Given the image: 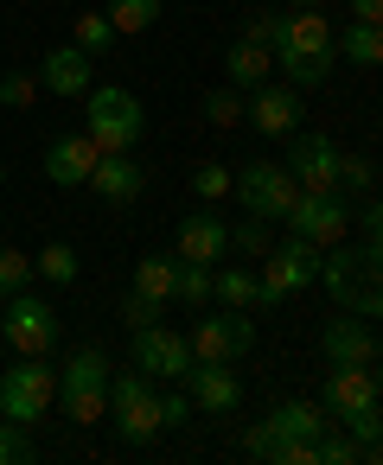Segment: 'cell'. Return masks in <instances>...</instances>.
<instances>
[{
    "label": "cell",
    "mask_w": 383,
    "mask_h": 465,
    "mask_svg": "<svg viewBox=\"0 0 383 465\" xmlns=\"http://www.w3.org/2000/svg\"><path fill=\"white\" fill-rule=\"evenodd\" d=\"M338 64V39L326 26V7H300V14H281V33H275V71L294 84V90H319Z\"/></svg>",
    "instance_id": "1"
},
{
    "label": "cell",
    "mask_w": 383,
    "mask_h": 465,
    "mask_svg": "<svg viewBox=\"0 0 383 465\" xmlns=\"http://www.w3.org/2000/svg\"><path fill=\"white\" fill-rule=\"evenodd\" d=\"M84 134H90L103 153H135V141L147 134L141 96L122 90V84H90V96H84Z\"/></svg>",
    "instance_id": "2"
},
{
    "label": "cell",
    "mask_w": 383,
    "mask_h": 465,
    "mask_svg": "<svg viewBox=\"0 0 383 465\" xmlns=\"http://www.w3.org/2000/svg\"><path fill=\"white\" fill-rule=\"evenodd\" d=\"M109 357L96 351V344H84V351H71L65 357V370H58V401H65V420L71 427H96L103 414H109Z\"/></svg>",
    "instance_id": "3"
},
{
    "label": "cell",
    "mask_w": 383,
    "mask_h": 465,
    "mask_svg": "<svg viewBox=\"0 0 383 465\" xmlns=\"http://www.w3.org/2000/svg\"><path fill=\"white\" fill-rule=\"evenodd\" d=\"M109 414H116V433H122L128 446H154V440L166 433V420H160V389H154V376H141V370L109 376Z\"/></svg>",
    "instance_id": "4"
},
{
    "label": "cell",
    "mask_w": 383,
    "mask_h": 465,
    "mask_svg": "<svg viewBox=\"0 0 383 465\" xmlns=\"http://www.w3.org/2000/svg\"><path fill=\"white\" fill-rule=\"evenodd\" d=\"M52 408H58V370L45 357L7 363V376H0V414L20 420V427H39Z\"/></svg>",
    "instance_id": "5"
},
{
    "label": "cell",
    "mask_w": 383,
    "mask_h": 465,
    "mask_svg": "<svg viewBox=\"0 0 383 465\" xmlns=\"http://www.w3.org/2000/svg\"><path fill=\"white\" fill-rule=\"evenodd\" d=\"M319 281V249L307 242V236H281V242H268V274H262V293H256V306H281V300H294L300 287H313Z\"/></svg>",
    "instance_id": "6"
},
{
    "label": "cell",
    "mask_w": 383,
    "mask_h": 465,
    "mask_svg": "<svg viewBox=\"0 0 383 465\" xmlns=\"http://www.w3.org/2000/svg\"><path fill=\"white\" fill-rule=\"evenodd\" d=\"M7 312H0V338H7L20 357H45L52 344H58V312H52V300H39L33 287H20L14 300H0Z\"/></svg>",
    "instance_id": "7"
},
{
    "label": "cell",
    "mask_w": 383,
    "mask_h": 465,
    "mask_svg": "<svg viewBox=\"0 0 383 465\" xmlns=\"http://www.w3.org/2000/svg\"><path fill=\"white\" fill-rule=\"evenodd\" d=\"M230 192L243 198V211H249V217L281 223V217L294 211V198H300V179H294L287 166H275V160H256V166H243V173H237V185H230Z\"/></svg>",
    "instance_id": "8"
},
{
    "label": "cell",
    "mask_w": 383,
    "mask_h": 465,
    "mask_svg": "<svg viewBox=\"0 0 383 465\" xmlns=\"http://www.w3.org/2000/svg\"><path fill=\"white\" fill-rule=\"evenodd\" d=\"M186 344H192L198 363H237V357L256 351V325H249V312L217 306V312H205V319L186 331Z\"/></svg>",
    "instance_id": "9"
},
{
    "label": "cell",
    "mask_w": 383,
    "mask_h": 465,
    "mask_svg": "<svg viewBox=\"0 0 383 465\" xmlns=\"http://www.w3.org/2000/svg\"><path fill=\"white\" fill-rule=\"evenodd\" d=\"M281 223H287L294 236H307L313 249H332V242L351 230V211H345V198H338V192H300V198H294V211H287Z\"/></svg>",
    "instance_id": "10"
},
{
    "label": "cell",
    "mask_w": 383,
    "mask_h": 465,
    "mask_svg": "<svg viewBox=\"0 0 383 465\" xmlns=\"http://www.w3.org/2000/svg\"><path fill=\"white\" fill-rule=\"evenodd\" d=\"M192 363H198V357H192L186 331H166V325H141V331H135V370H141V376H154V382H186Z\"/></svg>",
    "instance_id": "11"
},
{
    "label": "cell",
    "mask_w": 383,
    "mask_h": 465,
    "mask_svg": "<svg viewBox=\"0 0 383 465\" xmlns=\"http://www.w3.org/2000/svg\"><path fill=\"white\" fill-rule=\"evenodd\" d=\"M287 141H294V147H287L281 166L300 179V192H332V185H338V153H345V147H338L332 134H300V128H294Z\"/></svg>",
    "instance_id": "12"
},
{
    "label": "cell",
    "mask_w": 383,
    "mask_h": 465,
    "mask_svg": "<svg viewBox=\"0 0 383 465\" xmlns=\"http://www.w3.org/2000/svg\"><path fill=\"white\" fill-rule=\"evenodd\" d=\"M256 134H268V141H287L294 128H300V90L294 84H256L249 90V115H243Z\"/></svg>",
    "instance_id": "13"
},
{
    "label": "cell",
    "mask_w": 383,
    "mask_h": 465,
    "mask_svg": "<svg viewBox=\"0 0 383 465\" xmlns=\"http://www.w3.org/2000/svg\"><path fill=\"white\" fill-rule=\"evenodd\" d=\"M319 357L326 363H377V331L364 312H338L319 325Z\"/></svg>",
    "instance_id": "14"
},
{
    "label": "cell",
    "mask_w": 383,
    "mask_h": 465,
    "mask_svg": "<svg viewBox=\"0 0 383 465\" xmlns=\"http://www.w3.org/2000/svg\"><path fill=\"white\" fill-rule=\"evenodd\" d=\"M370 401H383L377 382H370V363H326V382H319V408L326 414L345 420V414H358Z\"/></svg>",
    "instance_id": "15"
},
{
    "label": "cell",
    "mask_w": 383,
    "mask_h": 465,
    "mask_svg": "<svg viewBox=\"0 0 383 465\" xmlns=\"http://www.w3.org/2000/svg\"><path fill=\"white\" fill-rule=\"evenodd\" d=\"M96 160H103V147H96L90 134H58V141L45 147V179L65 185V192H84L90 173H96Z\"/></svg>",
    "instance_id": "16"
},
{
    "label": "cell",
    "mask_w": 383,
    "mask_h": 465,
    "mask_svg": "<svg viewBox=\"0 0 383 465\" xmlns=\"http://www.w3.org/2000/svg\"><path fill=\"white\" fill-rule=\"evenodd\" d=\"M319 287L345 306V312H358V300H364V287H370V262H364V242L358 249H338L332 242V255L319 262Z\"/></svg>",
    "instance_id": "17"
},
{
    "label": "cell",
    "mask_w": 383,
    "mask_h": 465,
    "mask_svg": "<svg viewBox=\"0 0 383 465\" xmlns=\"http://www.w3.org/2000/svg\"><path fill=\"white\" fill-rule=\"evenodd\" d=\"M186 382H192V408H205V414H230L243 401V376L230 363H192Z\"/></svg>",
    "instance_id": "18"
},
{
    "label": "cell",
    "mask_w": 383,
    "mask_h": 465,
    "mask_svg": "<svg viewBox=\"0 0 383 465\" xmlns=\"http://www.w3.org/2000/svg\"><path fill=\"white\" fill-rule=\"evenodd\" d=\"M39 90L52 96H90V52L84 45H52L39 64Z\"/></svg>",
    "instance_id": "19"
},
{
    "label": "cell",
    "mask_w": 383,
    "mask_h": 465,
    "mask_svg": "<svg viewBox=\"0 0 383 465\" xmlns=\"http://www.w3.org/2000/svg\"><path fill=\"white\" fill-rule=\"evenodd\" d=\"M90 192H96L103 204H135V198L147 192V173L135 166V153H103L96 173H90Z\"/></svg>",
    "instance_id": "20"
},
{
    "label": "cell",
    "mask_w": 383,
    "mask_h": 465,
    "mask_svg": "<svg viewBox=\"0 0 383 465\" xmlns=\"http://www.w3.org/2000/svg\"><path fill=\"white\" fill-rule=\"evenodd\" d=\"M224 249H230V223H224L217 211H192V217L179 223V262H211V268H217Z\"/></svg>",
    "instance_id": "21"
},
{
    "label": "cell",
    "mask_w": 383,
    "mask_h": 465,
    "mask_svg": "<svg viewBox=\"0 0 383 465\" xmlns=\"http://www.w3.org/2000/svg\"><path fill=\"white\" fill-rule=\"evenodd\" d=\"M224 77L249 96L256 84H268V77H275V52H268V45H256V39H237V45L224 52Z\"/></svg>",
    "instance_id": "22"
},
{
    "label": "cell",
    "mask_w": 383,
    "mask_h": 465,
    "mask_svg": "<svg viewBox=\"0 0 383 465\" xmlns=\"http://www.w3.org/2000/svg\"><path fill=\"white\" fill-rule=\"evenodd\" d=\"M268 420H275L281 440H319V433H326V408H319V401H300V395L281 401V408H268Z\"/></svg>",
    "instance_id": "23"
},
{
    "label": "cell",
    "mask_w": 383,
    "mask_h": 465,
    "mask_svg": "<svg viewBox=\"0 0 383 465\" xmlns=\"http://www.w3.org/2000/svg\"><path fill=\"white\" fill-rule=\"evenodd\" d=\"M256 293H262V274H249V268H217V281H211V300L237 306V312H249Z\"/></svg>",
    "instance_id": "24"
},
{
    "label": "cell",
    "mask_w": 383,
    "mask_h": 465,
    "mask_svg": "<svg viewBox=\"0 0 383 465\" xmlns=\"http://www.w3.org/2000/svg\"><path fill=\"white\" fill-rule=\"evenodd\" d=\"M135 287H141L147 300H160V306H166V300H173V287H179V255H173V262H166V255H147V262L135 268Z\"/></svg>",
    "instance_id": "25"
},
{
    "label": "cell",
    "mask_w": 383,
    "mask_h": 465,
    "mask_svg": "<svg viewBox=\"0 0 383 465\" xmlns=\"http://www.w3.org/2000/svg\"><path fill=\"white\" fill-rule=\"evenodd\" d=\"M338 52H345L351 64L377 71V64H383V26H364V20H351V26H345V39H338Z\"/></svg>",
    "instance_id": "26"
},
{
    "label": "cell",
    "mask_w": 383,
    "mask_h": 465,
    "mask_svg": "<svg viewBox=\"0 0 383 465\" xmlns=\"http://www.w3.org/2000/svg\"><path fill=\"white\" fill-rule=\"evenodd\" d=\"M103 14L116 33H147V26H160V0H109Z\"/></svg>",
    "instance_id": "27"
},
{
    "label": "cell",
    "mask_w": 383,
    "mask_h": 465,
    "mask_svg": "<svg viewBox=\"0 0 383 465\" xmlns=\"http://www.w3.org/2000/svg\"><path fill=\"white\" fill-rule=\"evenodd\" d=\"M243 115H249V96H243L237 84H224V90L205 96V122H211V128H243Z\"/></svg>",
    "instance_id": "28"
},
{
    "label": "cell",
    "mask_w": 383,
    "mask_h": 465,
    "mask_svg": "<svg viewBox=\"0 0 383 465\" xmlns=\"http://www.w3.org/2000/svg\"><path fill=\"white\" fill-rule=\"evenodd\" d=\"M33 274L52 281V287H71V281H77V249H71V242H45L39 262H33Z\"/></svg>",
    "instance_id": "29"
},
{
    "label": "cell",
    "mask_w": 383,
    "mask_h": 465,
    "mask_svg": "<svg viewBox=\"0 0 383 465\" xmlns=\"http://www.w3.org/2000/svg\"><path fill=\"white\" fill-rule=\"evenodd\" d=\"M211 281H217L211 262H179V287H173V300H186V306H211Z\"/></svg>",
    "instance_id": "30"
},
{
    "label": "cell",
    "mask_w": 383,
    "mask_h": 465,
    "mask_svg": "<svg viewBox=\"0 0 383 465\" xmlns=\"http://www.w3.org/2000/svg\"><path fill=\"white\" fill-rule=\"evenodd\" d=\"M71 45H84L90 58H96L103 45H116V26H109V14H77V20H71Z\"/></svg>",
    "instance_id": "31"
},
{
    "label": "cell",
    "mask_w": 383,
    "mask_h": 465,
    "mask_svg": "<svg viewBox=\"0 0 383 465\" xmlns=\"http://www.w3.org/2000/svg\"><path fill=\"white\" fill-rule=\"evenodd\" d=\"M364 262H370V287H364V300H358V312H364V319L377 325V319H383V242H377V236L364 242Z\"/></svg>",
    "instance_id": "32"
},
{
    "label": "cell",
    "mask_w": 383,
    "mask_h": 465,
    "mask_svg": "<svg viewBox=\"0 0 383 465\" xmlns=\"http://www.w3.org/2000/svg\"><path fill=\"white\" fill-rule=\"evenodd\" d=\"M20 287H33V255H20L7 242V249H0V300H14Z\"/></svg>",
    "instance_id": "33"
},
{
    "label": "cell",
    "mask_w": 383,
    "mask_h": 465,
    "mask_svg": "<svg viewBox=\"0 0 383 465\" xmlns=\"http://www.w3.org/2000/svg\"><path fill=\"white\" fill-rule=\"evenodd\" d=\"M116 312H122V325H128V331H141V325H160V312H166V306H160V300H147L141 287H128Z\"/></svg>",
    "instance_id": "34"
},
{
    "label": "cell",
    "mask_w": 383,
    "mask_h": 465,
    "mask_svg": "<svg viewBox=\"0 0 383 465\" xmlns=\"http://www.w3.org/2000/svg\"><path fill=\"white\" fill-rule=\"evenodd\" d=\"M230 185H237V173H230V166H217V160L192 173V192H198L205 204H217V198H230Z\"/></svg>",
    "instance_id": "35"
},
{
    "label": "cell",
    "mask_w": 383,
    "mask_h": 465,
    "mask_svg": "<svg viewBox=\"0 0 383 465\" xmlns=\"http://www.w3.org/2000/svg\"><path fill=\"white\" fill-rule=\"evenodd\" d=\"M33 103H39V77H26V71L0 77V109H33Z\"/></svg>",
    "instance_id": "36"
},
{
    "label": "cell",
    "mask_w": 383,
    "mask_h": 465,
    "mask_svg": "<svg viewBox=\"0 0 383 465\" xmlns=\"http://www.w3.org/2000/svg\"><path fill=\"white\" fill-rule=\"evenodd\" d=\"M26 459H33V440H26V427L0 414V465H26Z\"/></svg>",
    "instance_id": "37"
},
{
    "label": "cell",
    "mask_w": 383,
    "mask_h": 465,
    "mask_svg": "<svg viewBox=\"0 0 383 465\" xmlns=\"http://www.w3.org/2000/svg\"><path fill=\"white\" fill-rule=\"evenodd\" d=\"M370 179H377V166H370V160L338 153V185H332V192H364V198H370Z\"/></svg>",
    "instance_id": "38"
},
{
    "label": "cell",
    "mask_w": 383,
    "mask_h": 465,
    "mask_svg": "<svg viewBox=\"0 0 383 465\" xmlns=\"http://www.w3.org/2000/svg\"><path fill=\"white\" fill-rule=\"evenodd\" d=\"M345 433H351L358 446H370V440H383V401H370V408H358V414H345Z\"/></svg>",
    "instance_id": "39"
},
{
    "label": "cell",
    "mask_w": 383,
    "mask_h": 465,
    "mask_svg": "<svg viewBox=\"0 0 383 465\" xmlns=\"http://www.w3.org/2000/svg\"><path fill=\"white\" fill-rule=\"evenodd\" d=\"M268 242H275V236H268V223H262V217H249V223H237V230H230V249H243V255H268Z\"/></svg>",
    "instance_id": "40"
},
{
    "label": "cell",
    "mask_w": 383,
    "mask_h": 465,
    "mask_svg": "<svg viewBox=\"0 0 383 465\" xmlns=\"http://www.w3.org/2000/svg\"><path fill=\"white\" fill-rule=\"evenodd\" d=\"M351 459H364L351 433H319V465H351Z\"/></svg>",
    "instance_id": "41"
},
{
    "label": "cell",
    "mask_w": 383,
    "mask_h": 465,
    "mask_svg": "<svg viewBox=\"0 0 383 465\" xmlns=\"http://www.w3.org/2000/svg\"><path fill=\"white\" fill-rule=\"evenodd\" d=\"M275 33H281V14H256V20L243 26V39H256V45H268V52H275Z\"/></svg>",
    "instance_id": "42"
},
{
    "label": "cell",
    "mask_w": 383,
    "mask_h": 465,
    "mask_svg": "<svg viewBox=\"0 0 383 465\" xmlns=\"http://www.w3.org/2000/svg\"><path fill=\"white\" fill-rule=\"evenodd\" d=\"M186 414H192V395H160V420L166 427H179Z\"/></svg>",
    "instance_id": "43"
},
{
    "label": "cell",
    "mask_w": 383,
    "mask_h": 465,
    "mask_svg": "<svg viewBox=\"0 0 383 465\" xmlns=\"http://www.w3.org/2000/svg\"><path fill=\"white\" fill-rule=\"evenodd\" d=\"M351 20H364V26H383V0H351Z\"/></svg>",
    "instance_id": "44"
},
{
    "label": "cell",
    "mask_w": 383,
    "mask_h": 465,
    "mask_svg": "<svg viewBox=\"0 0 383 465\" xmlns=\"http://www.w3.org/2000/svg\"><path fill=\"white\" fill-rule=\"evenodd\" d=\"M364 230L383 242V198H370V204H364Z\"/></svg>",
    "instance_id": "45"
},
{
    "label": "cell",
    "mask_w": 383,
    "mask_h": 465,
    "mask_svg": "<svg viewBox=\"0 0 383 465\" xmlns=\"http://www.w3.org/2000/svg\"><path fill=\"white\" fill-rule=\"evenodd\" d=\"M370 382H377V395H383V357H377V363H370Z\"/></svg>",
    "instance_id": "46"
},
{
    "label": "cell",
    "mask_w": 383,
    "mask_h": 465,
    "mask_svg": "<svg viewBox=\"0 0 383 465\" xmlns=\"http://www.w3.org/2000/svg\"><path fill=\"white\" fill-rule=\"evenodd\" d=\"M364 452H370V459H377V465H383V440H370V446H364Z\"/></svg>",
    "instance_id": "47"
},
{
    "label": "cell",
    "mask_w": 383,
    "mask_h": 465,
    "mask_svg": "<svg viewBox=\"0 0 383 465\" xmlns=\"http://www.w3.org/2000/svg\"><path fill=\"white\" fill-rule=\"evenodd\" d=\"M294 7H326V0H294Z\"/></svg>",
    "instance_id": "48"
},
{
    "label": "cell",
    "mask_w": 383,
    "mask_h": 465,
    "mask_svg": "<svg viewBox=\"0 0 383 465\" xmlns=\"http://www.w3.org/2000/svg\"><path fill=\"white\" fill-rule=\"evenodd\" d=\"M0 179H7V166H0Z\"/></svg>",
    "instance_id": "49"
}]
</instances>
